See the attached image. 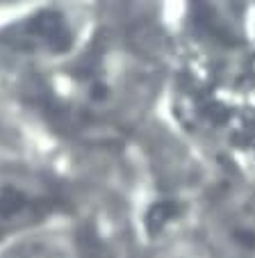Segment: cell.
I'll use <instances>...</instances> for the list:
<instances>
[{"label":"cell","instance_id":"1","mask_svg":"<svg viewBox=\"0 0 255 258\" xmlns=\"http://www.w3.org/2000/svg\"><path fill=\"white\" fill-rule=\"evenodd\" d=\"M66 208V192L48 174L30 167L0 169V240L32 231Z\"/></svg>","mask_w":255,"mask_h":258},{"label":"cell","instance_id":"2","mask_svg":"<svg viewBox=\"0 0 255 258\" xmlns=\"http://www.w3.org/2000/svg\"><path fill=\"white\" fill-rule=\"evenodd\" d=\"M168 121L187 137L230 158L255 180V101L232 107L171 114Z\"/></svg>","mask_w":255,"mask_h":258},{"label":"cell","instance_id":"3","mask_svg":"<svg viewBox=\"0 0 255 258\" xmlns=\"http://www.w3.org/2000/svg\"><path fill=\"white\" fill-rule=\"evenodd\" d=\"M226 3L230 7L239 37L246 46V55H248L250 71H253L255 80V0H226Z\"/></svg>","mask_w":255,"mask_h":258},{"label":"cell","instance_id":"4","mask_svg":"<svg viewBox=\"0 0 255 258\" xmlns=\"http://www.w3.org/2000/svg\"><path fill=\"white\" fill-rule=\"evenodd\" d=\"M132 258H192L178 242L174 240H157V238H139Z\"/></svg>","mask_w":255,"mask_h":258}]
</instances>
